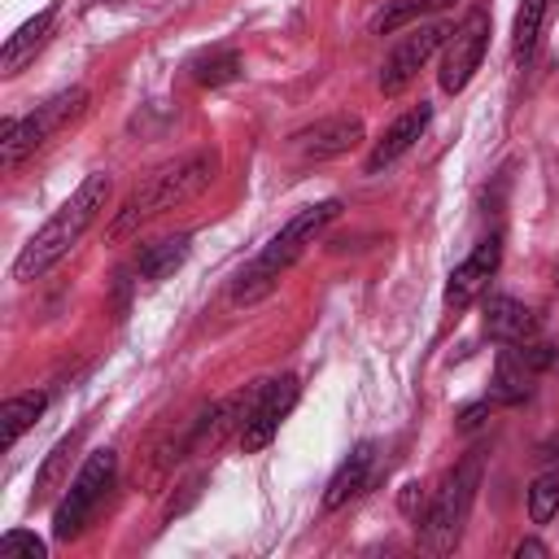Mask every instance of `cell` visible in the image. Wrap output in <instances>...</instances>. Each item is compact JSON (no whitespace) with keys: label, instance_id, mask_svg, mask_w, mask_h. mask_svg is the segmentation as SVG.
<instances>
[{"label":"cell","instance_id":"6da1fadb","mask_svg":"<svg viewBox=\"0 0 559 559\" xmlns=\"http://www.w3.org/2000/svg\"><path fill=\"white\" fill-rule=\"evenodd\" d=\"M105 201H109V175H83V183L52 210V218L22 245V253L13 258V280H39L44 271H52L79 240H83V231L96 223V214L105 210Z\"/></svg>","mask_w":559,"mask_h":559},{"label":"cell","instance_id":"7a4b0ae2","mask_svg":"<svg viewBox=\"0 0 559 559\" xmlns=\"http://www.w3.org/2000/svg\"><path fill=\"white\" fill-rule=\"evenodd\" d=\"M214 175H218V153H214V148L188 153V157H179V162L153 170L144 183L131 188V197H127L122 210L114 214L109 231H114V236H127V231H135L140 223H148V218H157V214H166V210H175V205L197 201V197L214 183Z\"/></svg>","mask_w":559,"mask_h":559},{"label":"cell","instance_id":"3957f363","mask_svg":"<svg viewBox=\"0 0 559 559\" xmlns=\"http://www.w3.org/2000/svg\"><path fill=\"white\" fill-rule=\"evenodd\" d=\"M341 210H345V205H341L336 197H328V201H314V205L297 210V214H293V218H288V223H284V227L262 245V253H258V258L236 275L231 297H236V301H258V297L280 280V271H284V266H288V262H293V258H297V253H301V249H306V245H310V240H314V236H319V231H323Z\"/></svg>","mask_w":559,"mask_h":559},{"label":"cell","instance_id":"277c9868","mask_svg":"<svg viewBox=\"0 0 559 559\" xmlns=\"http://www.w3.org/2000/svg\"><path fill=\"white\" fill-rule=\"evenodd\" d=\"M476 489H480V450H472L441 480V489H432V498H428V507L419 515V542H424V550L445 555V550L459 546L463 524H467V511L476 502Z\"/></svg>","mask_w":559,"mask_h":559},{"label":"cell","instance_id":"5b68a950","mask_svg":"<svg viewBox=\"0 0 559 559\" xmlns=\"http://www.w3.org/2000/svg\"><path fill=\"white\" fill-rule=\"evenodd\" d=\"M114 472H118V454L114 450H92L83 459V467L74 472V480L66 485L57 511H52V537L57 542H70L83 533V524L92 520V511L100 507V498L109 493L114 485Z\"/></svg>","mask_w":559,"mask_h":559},{"label":"cell","instance_id":"8992f818","mask_svg":"<svg viewBox=\"0 0 559 559\" xmlns=\"http://www.w3.org/2000/svg\"><path fill=\"white\" fill-rule=\"evenodd\" d=\"M83 105H87V92L70 87V92H57L52 100H44L26 118H4V127H0V162H4V170H13L22 157H31L57 127H66L74 114H83Z\"/></svg>","mask_w":559,"mask_h":559},{"label":"cell","instance_id":"52a82bcc","mask_svg":"<svg viewBox=\"0 0 559 559\" xmlns=\"http://www.w3.org/2000/svg\"><path fill=\"white\" fill-rule=\"evenodd\" d=\"M297 393H301L297 376L262 380V384L253 389V397L245 402V415H240V445H245L249 454H258V450L271 445V437L280 432V424H284L288 411L297 406Z\"/></svg>","mask_w":559,"mask_h":559},{"label":"cell","instance_id":"ba28073f","mask_svg":"<svg viewBox=\"0 0 559 559\" xmlns=\"http://www.w3.org/2000/svg\"><path fill=\"white\" fill-rule=\"evenodd\" d=\"M450 35H454L450 22H424V26H411V31L393 44V52L384 57V66H380V92H384V96H397V92L428 66V57H432Z\"/></svg>","mask_w":559,"mask_h":559},{"label":"cell","instance_id":"9c48e42d","mask_svg":"<svg viewBox=\"0 0 559 559\" xmlns=\"http://www.w3.org/2000/svg\"><path fill=\"white\" fill-rule=\"evenodd\" d=\"M485 44H489V13L485 9H472L454 35L445 39V57H441V70H437V83L441 92H463L472 83V74L480 70V57H485Z\"/></svg>","mask_w":559,"mask_h":559},{"label":"cell","instance_id":"30bf717a","mask_svg":"<svg viewBox=\"0 0 559 559\" xmlns=\"http://www.w3.org/2000/svg\"><path fill=\"white\" fill-rule=\"evenodd\" d=\"M498 262H502V240H498V236H485V240L450 271V280H445V306H450V310L472 306V301L480 297V288L493 280Z\"/></svg>","mask_w":559,"mask_h":559},{"label":"cell","instance_id":"8fae6325","mask_svg":"<svg viewBox=\"0 0 559 559\" xmlns=\"http://www.w3.org/2000/svg\"><path fill=\"white\" fill-rule=\"evenodd\" d=\"M358 140H362V118H358V114H332V118H319V122L301 127V131L293 135V148H297L301 157L328 162V157L349 153Z\"/></svg>","mask_w":559,"mask_h":559},{"label":"cell","instance_id":"7c38bea8","mask_svg":"<svg viewBox=\"0 0 559 559\" xmlns=\"http://www.w3.org/2000/svg\"><path fill=\"white\" fill-rule=\"evenodd\" d=\"M480 323H485V332H489L493 341H502V345H524V341L537 336V314H533L524 301L507 297V293L485 297V306H480Z\"/></svg>","mask_w":559,"mask_h":559},{"label":"cell","instance_id":"4fadbf2b","mask_svg":"<svg viewBox=\"0 0 559 559\" xmlns=\"http://www.w3.org/2000/svg\"><path fill=\"white\" fill-rule=\"evenodd\" d=\"M371 472H376V441H358V445L341 459V467L332 472V480H328V489H323V511H336V507H345L349 498H358V493L367 489Z\"/></svg>","mask_w":559,"mask_h":559},{"label":"cell","instance_id":"5bb4252c","mask_svg":"<svg viewBox=\"0 0 559 559\" xmlns=\"http://www.w3.org/2000/svg\"><path fill=\"white\" fill-rule=\"evenodd\" d=\"M428 118H432V105H415V109H406L402 118H393V127L376 140V148L367 153V175H376V170H384V166H393L419 135H424V127H428Z\"/></svg>","mask_w":559,"mask_h":559},{"label":"cell","instance_id":"9a60e30c","mask_svg":"<svg viewBox=\"0 0 559 559\" xmlns=\"http://www.w3.org/2000/svg\"><path fill=\"white\" fill-rule=\"evenodd\" d=\"M52 22H57V9H39L35 17H26L9 39H4V52H0V74H17L52 35Z\"/></svg>","mask_w":559,"mask_h":559},{"label":"cell","instance_id":"2e32d148","mask_svg":"<svg viewBox=\"0 0 559 559\" xmlns=\"http://www.w3.org/2000/svg\"><path fill=\"white\" fill-rule=\"evenodd\" d=\"M533 380L537 371L520 358V349H502L498 362H493V380H489V402H502V406H520L533 397Z\"/></svg>","mask_w":559,"mask_h":559},{"label":"cell","instance_id":"e0dca14e","mask_svg":"<svg viewBox=\"0 0 559 559\" xmlns=\"http://www.w3.org/2000/svg\"><path fill=\"white\" fill-rule=\"evenodd\" d=\"M188 249H192V236H188V231H183V236H166V240H157V245H144L140 258H135V275L148 280V284H157V280H166V275H175V271L183 266Z\"/></svg>","mask_w":559,"mask_h":559},{"label":"cell","instance_id":"ac0fdd59","mask_svg":"<svg viewBox=\"0 0 559 559\" xmlns=\"http://www.w3.org/2000/svg\"><path fill=\"white\" fill-rule=\"evenodd\" d=\"M44 406H48V393H44V389H39V393L31 389V393L4 397V406H0V445L13 450L17 437H22L26 428H35V419L44 415Z\"/></svg>","mask_w":559,"mask_h":559},{"label":"cell","instance_id":"d6986e66","mask_svg":"<svg viewBox=\"0 0 559 559\" xmlns=\"http://www.w3.org/2000/svg\"><path fill=\"white\" fill-rule=\"evenodd\" d=\"M546 13H550V0H520V9H515V26H511V57H515V61H528V57L537 52Z\"/></svg>","mask_w":559,"mask_h":559},{"label":"cell","instance_id":"ffe728a7","mask_svg":"<svg viewBox=\"0 0 559 559\" xmlns=\"http://www.w3.org/2000/svg\"><path fill=\"white\" fill-rule=\"evenodd\" d=\"M454 0H389L376 17H371V31L376 35H393V31H402V26H411V22H419L424 13H441V9H450Z\"/></svg>","mask_w":559,"mask_h":559},{"label":"cell","instance_id":"44dd1931","mask_svg":"<svg viewBox=\"0 0 559 559\" xmlns=\"http://www.w3.org/2000/svg\"><path fill=\"white\" fill-rule=\"evenodd\" d=\"M74 445H79V432H70V437H61L52 450H48V459L39 463V472H35V502H44L52 489H57V480L66 476V463H70V454H74Z\"/></svg>","mask_w":559,"mask_h":559},{"label":"cell","instance_id":"7402d4cb","mask_svg":"<svg viewBox=\"0 0 559 559\" xmlns=\"http://www.w3.org/2000/svg\"><path fill=\"white\" fill-rule=\"evenodd\" d=\"M236 74H240V52H236V48H214V52H205V57L192 66V79H197L201 87L231 83Z\"/></svg>","mask_w":559,"mask_h":559},{"label":"cell","instance_id":"603a6c76","mask_svg":"<svg viewBox=\"0 0 559 559\" xmlns=\"http://www.w3.org/2000/svg\"><path fill=\"white\" fill-rule=\"evenodd\" d=\"M559 511V472H542L528 485V520L533 524H550Z\"/></svg>","mask_w":559,"mask_h":559},{"label":"cell","instance_id":"cb8c5ba5","mask_svg":"<svg viewBox=\"0 0 559 559\" xmlns=\"http://www.w3.org/2000/svg\"><path fill=\"white\" fill-rule=\"evenodd\" d=\"M0 550H4V555H26V559H44V555H48V546H44L35 533H26V528H9V533L0 537Z\"/></svg>","mask_w":559,"mask_h":559},{"label":"cell","instance_id":"d4e9b609","mask_svg":"<svg viewBox=\"0 0 559 559\" xmlns=\"http://www.w3.org/2000/svg\"><path fill=\"white\" fill-rule=\"evenodd\" d=\"M485 415H489V397H485V402L463 406V411H459V428H463V432H472V428H480V424H485Z\"/></svg>","mask_w":559,"mask_h":559},{"label":"cell","instance_id":"484cf974","mask_svg":"<svg viewBox=\"0 0 559 559\" xmlns=\"http://www.w3.org/2000/svg\"><path fill=\"white\" fill-rule=\"evenodd\" d=\"M201 485H205V476H192V480L183 485V498H179V502H170V507H166V515H179V511H188V507L197 502V493H201Z\"/></svg>","mask_w":559,"mask_h":559},{"label":"cell","instance_id":"4316f807","mask_svg":"<svg viewBox=\"0 0 559 559\" xmlns=\"http://www.w3.org/2000/svg\"><path fill=\"white\" fill-rule=\"evenodd\" d=\"M511 555H515V559H546L550 550H546V546H542L537 537H524V542H520V546H515Z\"/></svg>","mask_w":559,"mask_h":559}]
</instances>
